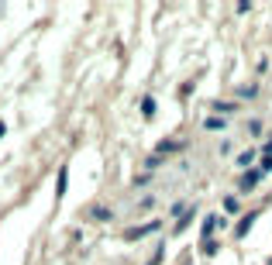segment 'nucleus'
<instances>
[{"mask_svg":"<svg viewBox=\"0 0 272 265\" xmlns=\"http://www.w3.org/2000/svg\"><path fill=\"white\" fill-rule=\"evenodd\" d=\"M155 221H152V224H141V227H131V231H128V238H141V234H148V231H155Z\"/></svg>","mask_w":272,"mask_h":265,"instance_id":"nucleus-1","label":"nucleus"},{"mask_svg":"<svg viewBox=\"0 0 272 265\" xmlns=\"http://www.w3.org/2000/svg\"><path fill=\"white\" fill-rule=\"evenodd\" d=\"M258 183V172H248V176H241V189H252Z\"/></svg>","mask_w":272,"mask_h":265,"instance_id":"nucleus-2","label":"nucleus"},{"mask_svg":"<svg viewBox=\"0 0 272 265\" xmlns=\"http://www.w3.org/2000/svg\"><path fill=\"white\" fill-rule=\"evenodd\" d=\"M255 224V217L252 214H248V217H245V221H241V224H238V234H248V227Z\"/></svg>","mask_w":272,"mask_h":265,"instance_id":"nucleus-3","label":"nucleus"},{"mask_svg":"<svg viewBox=\"0 0 272 265\" xmlns=\"http://www.w3.org/2000/svg\"><path fill=\"white\" fill-rule=\"evenodd\" d=\"M214 227H217V217H207V221H203V234L210 238V234H214Z\"/></svg>","mask_w":272,"mask_h":265,"instance_id":"nucleus-4","label":"nucleus"},{"mask_svg":"<svg viewBox=\"0 0 272 265\" xmlns=\"http://www.w3.org/2000/svg\"><path fill=\"white\" fill-rule=\"evenodd\" d=\"M141 111H145V114H155V100H152V96H145V100H141Z\"/></svg>","mask_w":272,"mask_h":265,"instance_id":"nucleus-5","label":"nucleus"},{"mask_svg":"<svg viewBox=\"0 0 272 265\" xmlns=\"http://www.w3.org/2000/svg\"><path fill=\"white\" fill-rule=\"evenodd\" d=\"M265 151H272V138H269V145H265Z\"/></svg>","mask_w":272,"mask_h":265,"instance_id":"nucleus-6","label":"nucleus"},{"mask_svg":"<svg viewBox=\"0 0 272 265\" xmlns=\"http://www.w3.org/2000/svg\"><path fill=\"white\" fill-rule=\"evenodd\" d=\"M0 134H4V124H0Z\"/></svg>","mask_w":272,"mask_h":265,"instance_id":"nucleus-7","label":"nucleus"}]
</instances>
